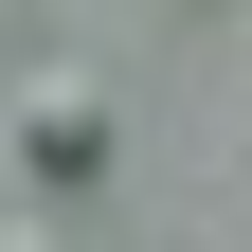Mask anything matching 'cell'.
I'll list each match as a JSON object with an SVG mask.
<instances>
[{
	"label": "cell",
	"mask_w": 252,
	"mask_h": 252,
	"mask_svg": "<svg viewBox=\"0 0 252 252\" xmlns=\"http://www.w3.org/2000/svg\"><path fill=\"white\" fill-rule=\"evenodd\" d=\"M0 144H18V162H36L54 198H90V180L126 162V108H108L90 72H18V108H0Z\"/></svg>",
	"instance_id": "1"
},
{
	"label": "cell",
	"mask_w": 252,
	"mask_h": 252,
	"mask_svg": "<svg viewBox=\"0 0 252 252\" xmlns=\"http://www.w3.org/2000/svg\"><path fill=\"white\" fill-rule=\"evenodd\" d=\"M0 252H72V234H0Z\"/></svg>",
	"instance_id": "2"
}]
</instances>
